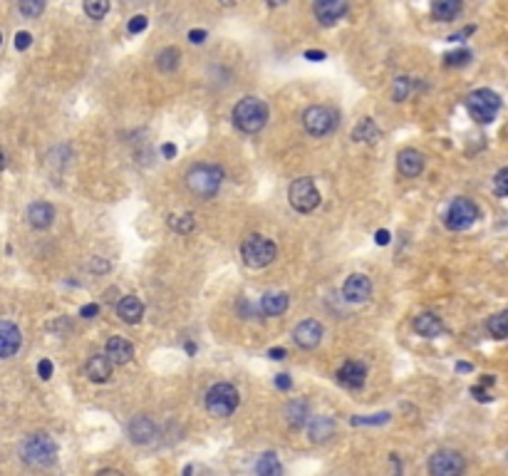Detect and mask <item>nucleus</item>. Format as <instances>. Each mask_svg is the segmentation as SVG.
<instances>
[{"label": "nucleus", "mask_w": 508, "mask_h": 476, "mask_svg": "<svg viewBox=\"0 0 508 476\" xmlns=\"http://www.w3.org/2000/svg\"><path fill=\"white\" fill-rule=\"evenodd\" d=\"M456 370H458V372H471V370H474V367H471V362H458Z\"/></svg>", "instance_id": "52"}, {"label": "nucleus", "mask_w": 508, "mask_h": 476, "mask_svg": "<svg viewBox=\"0 0 508 476\" xmlns=\"http://www.w3.org/2000/svg\"><path fill=\"white\" fill-rule=\"evenodd\" d=\"M310 417V409H308V402L305 400H295V402L288 404V424H290L293 429H300L308 422Z\"/></svg>", "instance_id": "26"}, {"label": "nucleus", "mask_w": 508, "mask_h": 476, "mask_svg": "<svg viewBox=\"0 0 508 476\" xmlns=\"http://www.w3.org/2000/svg\"><path fill=\"white\" fill-rule=\"evenodd\" d=\"M496 194L498 196H506L508 194V169H501L496 174Z\"/></svg>", "instance_id": "37"}, {"label": "nucleus", "mask_w": 508, "mask_h": 476, "mask_svg": "<svg viewBox=\"0 0 508 476\" xmlns=\"http://www.w3.org/2000/svg\"><path fill=\"white\" fill-rule=\"evenodd\" d=\"M266 3H268V6H271V8H278V6H283L285 0H266Z\"/></svg>", "instance_id": "54"}, {"label": "nucleus", "mask_w": 508, "mask_h": 476, "mask_svg": "<svg viewBox=\"0 0 508 476\" xmlns=\"http://www.w3.org/2000/svg\"><path fill=\"white\" fill-rule=\"evenodd\" d=\"M186 353L193 355V353H196V345H193V342H186Z\"/></svg>", "instance_id": "55"}, {"label": "nucleus", "mask_w": 508, "mask_h": 476, "mask_svg": "<svg viewBox=\"0 0 508 476\" xmlns=\"http://www.w3.org/2000/svg\"><path fill=\"white\" fill-rule=\"evenodd\" d=\"M30 45H32V35H30V32L20 30L18 35H15V48H18V50H28Z\"/></svg>", "instance_id": "39"}, {"label": "nucleus", "mask_w": 508, "mask_h": 476, "mask_svg": "<svg viewBox=\"0 0 508 476\" xmlns=\"http://www.w3.org/2000/svg\"><path fill=\"white\" fill-rule=\"evenodd\" d=\"M0 45H3V35H0Z\"/></svg>", "instance_id": "57"}, {"label": "nucleus", "mask_w": 508, "mask_h": 476, "mask_svg": "<svg viewBox=\"0 0 508 476\" xmlns=\"http://www.w3.org/2000/svg\"><path fill=\"white\" fill-rule=\"evenodd\" d=\"M223 184V169L216 164H193L186 172V189L196 198H213Z\"/></svg>", "instance_id": "1"}, {"label": "nucleus", "mask_w": 508, "mask_h": 476, "mask_svg": "<svg viewBox=\"0 0 508 476\" xmlns=\"http://www.w3.org/2000/svg\"><path fill=\"white\" fill-rule=\"evenodd\" d=\"M288 198H290V206L300 214H310V211H315L320 206V192H317V186L313 179L308 176H300L290 184L288 189Z\"/></svg>", "instance_id": "7"}, {"label": "nucleus", "mask_w": 508, "mask_h": 476, "mask_svg": "<svg viewBox=\"0 0 508 476\" xmlns=\"http://www.w3.org/2000/svg\"><path fill=\"white\" fill-rule=\"evenodd\" d=\"M293 338H295L297 347H303V350H313V347H317V345H320V340H322V325L317 320H303L295 328Z\"/></svg>", "instance_id": "12"}, {"label": "nucleus", "mask_w": 508, "mask_h": 476, "mask_svg": "<svg viewBox=\"0 0 508 476\" xmlns=\"http://www.w3.org/2000/svg\"><path fill=\"white\" fill-rule=\"evenodd\" d=\"M105 355L112 360V365H127V362L134 358V347H131V342L127 340V338H119V335H114V338H109V340H107Z\"/></svg>", "instance_id": "15"}, {"label": "nucleus", "mask_w": 508, "mask_h": 476, "mask_svg": "<svg viewBox=\"0 0 508 476\" xmlns=\"http://www.w3.org/2000/svg\"><path fill=\"white\" fill-rule=\"evenodd\" d=\"M117 315L122 318L124 322H129V325H136V322L142 320L144 315V305L139 298L134 296H124L117 305Z\"/></svg>", "instance_id": "21"}, {"label": "nucleus", "mask_w": 508, "mask_h": 476, "mask_svg": "<svg viewBox=\"0 0 508 476\" xmlns=\"http://www.w3.org/2000/svg\"><path fill=\"white\" fill-rule=\"evenodd\" d=\"M255 471H258L260 476H278V474H283V466H280L275 454H263L260 462L255 464Z\"/></svg>", "instance_id": "29"}, {"label": "nucleus", "mask_w": 508, "mask_h": 476, "mask_svg": "<svg viewBox=\"0 0 508 476\" xmlns=\"http://www.w3.org/2000/svg\"><path fill=\"white\" fill-rule=\"evenodd\" d=\"M105 296H107V303H112V300H117V288H109V291H107Z\"/></svg>", "instance_id": "51"}, {"label": "nucleus", "mask_w": 508, "mask_h": 476, "mask_svg": "<svg viewBox=\"0 0 508 476\" xmlns=\"http://www.w3.org/2000/svg\"><path fill=\"white\" fill-rule=\"evenodd\" d=\"M18 8L25 18H40L45 10V0H18Z\"/></svg>", "instance_id": "34"}, {"label": "nucleus", "mask_w": 508, "mask_h": 476, "mask_svg": "<svg viewBox=\"0 0 508 476\" xmlns=\"http://www.w3.org/2000/svg\"><path fill=\"white\" fill-rule=\"evenodd\" d=\"M466 469V462L464 457L454 449H441L436 452L432 459H429V471L434 476H456Z\"/></svg>", "instance_id": "10"}, {"label": "nucleus", "mask_w": 508, "mask_h": 476, "mask_svg": "<svg viewBox=\"0 0 508 476\" xmlns=\"http://www.w3.org/2000/svg\"><path fill=\"white\" fill-rule=\"evenodd\" d=\"M365 377H367V367L362 365V362H357V360L345 362V365L340 367V372H337V380H340L345 387H350V390H359V387L365 384Z\"/></svg>", "instance_id": "16"}, {"label": "nucleus", "mask_w": 508, "mask_h": 476, "mask_svg": "<svg viewBox=\"0 0 508 476\" xmlns=\"http://www.w3.org/2000/svg\"><path fill=\"white\" fill-rule=\"evenodd\" d=\"M268 355H271L273 360H283V358H285V350H283V347H273V350H271V353H268Z\"/></svg>", "instance_id": "50"}, {"label": "nucleus", "mask_w": 508, "mask_h": 476, "mask_svg": "<svg viewBox=\"0 0 508 476\" xmlns=\"http://www.w3.org/2000/svg\"><path fill=\"white\" fill-rule=\"evenodd\" d=\"M489 333L494 335L496 340H503L508 338V315L506 313H498L489 320Z\"/></svg>", "instance_id": "32"}, {"label": "nucleus", "mask_w": 508, "mask_h": 476, "mask_svg": "<svg viewBox=\"0 0 508 476\" xmlns=\"http://www.w3.org/2000/svg\"><path fill=\"white\" fill-rule=\"evenodd\" d=\"M189 40H191L193 45H201L206 40V30H191L189 32Z\"/></svg>", "instance_id": "47"}, {"label": "nucleus", "mask_w": 508, "mask_h": 476, "mask_svg": "<svg viewBox=\"0 0 508 476\" xmlns=\"http://www.w3.org/2000/svg\"><path fill=\"white\" fill-rule=\"evenodd\" d=\"M347 12V0H315V18L320 25H335Z\"/></svg>", "instance_id": "14"}, {"label": "nucleus", "mask_w": 508, "mask_h": 476, "mask_svg": "<svg viewBox=\"0 0 508 476\" xmlns=\"http://www.w3.org/2000/svg\"><path fill=\"white\" fill-rule=\"evenodd\" d=\"M305 57H308V60H313V62H320V60H325V52H322V50H308V52H305Z\"/></svg>", "instance_id": "48"}, {"label": "nucleus", "mask_w": 508, "mask_h": 476, "mask_svg": "<svg viewBox=\"0 0 508 476\" xmlns=\"http://www.w3.org/2000/svg\"><path fill=\"white\" fill-rule=\"evenodd\" d=\"M412 87H414V80H409V77H396L394 85H392V99H394V102H404V99H409Z\"/></svg>", "instance_id": "31"}, {"label": "nucleus", "mask_w": 508, "mask_h": 476, "mask_svg": "<svg viewBox=\"0 0 508 476\" xmlns=\"http://www.w3.org/2000/svg\"><path fill=\"white\" fill-rule=\"evenodd\" d=\"M37 375H40L43 380L52 377V362H50V360H40V365H37Z\"/></svg>", "instance_id": "40"}, {"label": "nucleus", "mask_w": 508, "mask_h": 476, "mask_svg": "<svg viewBox=\"0 0 508 476\" xmlns=\"http://www.w3.org/2000/svg\"><path fill=\"white\" fill-rule=\"evenodd\" d=\"M52 218H55V209L45 201H35L28 209V223L32 229H47V226H52Z\"/></svg>", "instance_id": "20"}, {"label": "nucleus", "mask_w": 508, "mask_h": 476, "mask_svg": "<svg viewBox=\"0 0 508 476\" xmlns=\"http://www.w3.org/2000/svg\"><path fill=\"white\" fill-rule=\"evenodd\" d=\"M379 134H382V132H379V127L374 124V119H370V117L362 119L352 132L354 142H377Z\"/></svg>", "instance_id": "27"}, {"label": "nucleus", "mask_w": 508, "mask_h": 476, "mask_svg": "<svg viewBox=\"0 0 508 476\" xmlns=\"http://www.w3.org/2000/svg\"><path fill=\"white\" fill-rule=\"evenodd\" d=\"M461 8H464L461 0H434L432 15H434V20H439V23H449V20H454L458 12H461Z\"/></svg>", "instance_id": "25"}, {"label": "nucleus", "mask_w": 508, "mask_h": 476, "mask_svg": "<svg viewBox=\"0 0 508 476\" xmlns=\"http://www.w3.org/2000/svg\"><path fill=\"white\" fill-rule=\"evenodd\" d=\"M268 122V107L258 97H243L233 107V124L246 134H255L266 127Z\"/></svg>", "instance_id": "2"}, {"label": "nucleus", "mask_w": 508, "mask_h": 476, "mask_svg": "<svg viewBox=\"0 0 508 476\" xmlns=\"http://www.w3.org/2000/svg\"><path fill=\"white\" fill-rule=\"evenodd\" d=\"M8 167V159H6V152H3V149H0V172H3V169Z\"/></svg>", "instance_id": "53"}, {"label": "nucleus", "mask_w": 508, "mask_h": 476, "mask_svg": "<svg viewBox=\"0 0 508 476\" xmlns=\"http://www.w3.org/2000/svg\"><path fill=\"white\" fill-rule=\"evenodd\" d=\"M476 218H478V209L474 201H469V198H454L452 206L446 209L444 223H446V229L464 231V229H469V226H474Z\"/></svg>", "instance_id": "9"}, {"label": "nucleus", "mask_w": 508, "mask_h": 476, "mask_svg": "<svg viewBox=\"0 0 508 476\" xmlns=\"http://www.w3.org/2000/svg\"><path fill=\"white\" fill-rule=\"evenodd\" d=\"M20 345H23V335L18 325L0 320V358H12L20 350Z\"/></svg>", "instance_id": "13"}, {"label": "nucleus", "mask_w": 508, "mask_h": 476, "mask_svg": "<svg viewBox=\"0 0 508 476\" xmlns=\"http://www.w3.org/2000/svg\"><path fill=\"white\" fill-rule=\"evenodd\" d=\"M85 12L87 18L102 20L109 12V0H85Z\"/></svg>", "instance_id": "33"}, {"label": "nucleus", "mask_w": 508, "mask_h": 476, "mask_svg": "<svg viewBox=\"0 0 508 476\" xmlns=\"http://www.w3.org/2000/svg\"><path fill=\"white\" fill-rule=\"evenodd\" d=\"M99 313V305L97 303H89V305H82L80 308V315L82 318H94Z\"/></svg>", "instance_id": "42"}, {"label": "nucleus", "mask_w": 508, "mask_h": 476, "mask_svg": "<svg viewBox=\"0 0 508 476\" xmlns=\"http://www.w3.org/2000/svg\"><path fill=\"white\" fill-rule=\"evenodd\" d=\"M147 23H149V20L144 18V15H134V18L129 20V32H131V35H136V32L147 30Z\"/></svg>", "instance_id": "38"}, {"label": "nucleus", "mask_w": 508, "mask_h": 476, "mask_svg": "<svg viewBox=\"0 0 508 476\" xmlns=\"http://www.w3.org/2000/svg\"><path fill=\"white\" fill-rule=\"evenodd\" d=\"M414 330L421 338H436V335L444 333V322L434 313H421V315L414 318Z\"/></svg>", "instance_id": "23"}, {"label": "nucleus", "mask_w": 508, "mask_h": 476, "mask_svg": "<svg viewBox=\"0 0 508 476\" xmlns=\"http://www.w3.org/2000/svg\"><path fill=\"white\" fill-rule=\"evenodd\" d=\"M290 375H285V372H283V375H278V377H275V387H278V390H290Z\"/></svg>", "instance_id": "43"}, {"label": "nucleus", "mask_w": 508, "mask_h": 476, "mask_svg": "<svg viewBox=\"0 0 508 476\" xmlns=\"http://www.w3.org/2000/svg\"><path fill=\"white\" fill-rule=\"evenodd\" d=\"M161 154L167 156V159H173V156H176V147H173V144H164V147H161Z\"/></svg>", "instance_id": "49"}, {"label": "nucleus", "mask_w": 508, "mask_h": 476, "mask_svg": "<svg viewBox=\"0 0 508 476\" xmlns=\"http://www.w3.org/2000/svg\"><path fill=\"white\" fill-rule=\"evenodd\" d=\"M466 110L471 119H476L478 124H491L501 110V97L494 90H474L466 97Z\"/></svg>", "instance_id": "5"}, {"label": "nucleus", "mask_w": 508, "mask_h": 476, "mask_svg": "<svg viewBox=\"0 0 508 476\" xmlns=\"http://www.w3.org/2000/svg\"><path fill=\"white\" fill-rule=\"evenodd\" d=\"M303 127L313 136H328L330 132L337 130V114L330 107H322V105L308 107L303 114Z\"/></svg>", "instance_id": "8"}, {"label": "nucleus", "mask_w": 508, "mask_h": 476, "mask_svg": "<svg viewBox=\"0 0 508 476\" xmlns=\"http://www.w3.org/2000/svg\"><path fill=\"white\" fill-rule=\"evenodd\" d=\"M471 395L476 397L478 402H491V400H494V397H491L489 392L483 390V387H474V390H471Z\"/></svg>", "instance_id": "44"}, {"label": "nucleus", "mask_w": 508, "mask_h": 476, "mask_svg": "<svg viewBox=\"0 0 508 476\" xmlns=\"http://www.w3.org/2000/svg\"><path fill=\"white\" fill-rule=\"evenodd\" d=\"M370 293H372V283L367 276H362V273L350 276V278L345 280V285H342V296H345V300H350V303H365L367 298H370Z\"/></svg>", "instance_id": "11"}, {"label": "nucleus", "mask_w": 508, "mask_h": 476, "mask_svg": "<svg viewBox=\"0 0 508 476\" xmlns=\"http://www.w3.org/2000/svg\"><path fill=\"white\" fill-rule=\"evenodd\" d=\"M238 402H241L238 390L229 382L213 384L209 395H206V409L213 417H231L235 412V407H238Z\"/></svg>", "instance_id": "6"}, {"label": "nucleus", "mask_w": 508, "mask_h": 476, "mask_svg": "<svg viewBox=\"0 0 508 476\" xmlns=\"http://www.w3.org/2000/svg\"><path fill=\"white\" fill-rule=\"evenodd\" d=\"M469 60H471L469 50H456V52H449V55L444 57L446 68H461V65H466Z\"/></svg>", "instance_id": "35"}, {"label": "nucleus", "mask_w": 508, "mask_h": 476, "mask_svg": "<svg viewBox=\"0 0 508 476\" xmlns=\"http://www.w3.org/2000/svg\"><path fill=\"white\" fill-rule=\"evenodd\" d=\"M218 3H221V6H231V3H233V0H218Z\"/></svg>", "instance_id": "56"}, {"label": "nucleus", "mask_w": 508, "mask_h": 476, "mask_svg": "<svg viewBox=\"0 0 508 476\" xmlns=\"http://www.w3.org/2000/svg\"><path fill=\"white\" fill-rule=\"evenodd\" d=\"M387 422H390V415L382 412V415H374V417H354L352 424L359 427V424H387Z\"/></svg>", "instance_id": "36"}, {"label": "nucleus", "mask_w": 508, "mask_h": 476, "mask_svg": "<svg viewBox=\"0 0 508 476\" xmlns=\"http://www.w3.org/2000/svg\"><path fill=\"white\" fill-rule=\"evenodd\" d=\"M290 305V298L285 296V293H268L263 296L260 300V310H263V315L273 318V315H283L285 310Z\"/></svg>", "instance_id": "24"}, {"label": "nucleus", "mask_w": 508, "mask_h": 476, "mask_svg": "<svg viewBox=\"0 0 508 476\" xmlns=\"http://www.w3.org/2000/svg\"><path fill=\"white\" fill-rule=\"evenodd\" d=\"M179 60H181V52L176 48H164L156 55V68L161 72H173V70L179 68Z\"/></svg>", "instance_id": "28"}, {"label": "nucleus", "mask_w": 508, "mask_h": 476, "mask_svg": "<svg viewBox=\"0 0 508 476\" xmlns=\"http://www.w3.org/2000/svg\"><path fill=\"white\" fill-rule=\"evenodd\" d=\"M374 241H377V246H387V243L392 241V236H390V231H384V229H379L377 231V236H374Z\"/></svg>", "instance_id": "46"}, {"label": "nucleus", "mask_w": 508, "mask_h": 476, "mask_svg": "<svg viewBox=\"0 0 508 476\" xmlns=\"http://www.w3.org/2000/svg\"><path fill=\"white\" fill-rule=\"evenodd\" d=\"M169 229H173L176 234H191L196 229V221H193V214H181V216L169 218Z\"/></svg>", "instance_id": "30"}, {"label": "nucleus", "mask_w": 508, "mask_h": 476, "mask_svg": "<svg viewBox=\"0 0 508 476\" xmlns=\"http://www.w3.org/2000/svg\"><path fill=\"white\" fill-rule=\"evenodd\" d=\"M89 271L105 273V271H109V263H107L105 258H92V263H89Z\"/></svg>", "instance_id": "41"}, {"label": "nucleus", "mask_w": 508, "mask_h": 476, "mask_svg": "<svg viewBox=\"0 0 508 476\" xmlns=\"http://www.w3.org/2000/svg\"><path fill=\"white\" fill-rule=\"evenodd\" d=\"M134 3H136V0H134Z\"/></svg>", "instance_id": "58"}, {"label": "nucleus", "mask_w": 508, "mask_h": 476, "mask_svg": "<svg viewBox=\"0 0 508 476\" xmlns=\"http://www.w3.org/2000/svg\"><path fill=\"white\" fill-rule=\"evenodd\" d=\"M112 360L107 355H92L87 362V377L92 382H107L112 377Z\"/></svg>", "instance_id": "22"}, {"label": "nucleus", "mask_w": 508, "mask_h": 476, "mask_svg": "<svg viewBox=\"0 0 508 476\" xmlns=\"http://www.w3.org/2000/svg\"><path fill=\"white\" fill-rule=\"evenodd\" d=\"M332 434H335V422L330 420V417H313V420L308 422V439L310 442L322 444V442H328Z\"/></svg>", "instance_id": "19"}, {"label": "nucleus", "mask_w": 508, "mask_h": 476, "mask_svg": "<svg viewBox=\"0 0 508 476\" xmlns=\"http://www.w3.org/2000/svg\"><path fill=\"white\" fill-rule=\"evenodd\" d=\"M20 459L28 466H50L57 459V444L47 434H30L20 444Z\"/></svg>", "instance_id": "3"}, {"label": "nucleus", "mask_w": 508, "mask_h": 476, "mask_svg": "<svg viewBox=\"0 0 508 476\" xmlns=\"http://www.w3.org/2000/svg\"><path fill=\"white\" fill-rule=\"evenodd\" d=\"M156 437V427L154 422L147 420V417H134L129 422V439L134 444H149V442Z\"/></svg>", "instance_id": "18"}, {"label": "nucleus", "mask_w": 508, "mask_h": 476, "mask_svg": "<svg viewBox=\"0 0 508 476\" xmlns=\"http://www.w3.org/2000/svg\"><path fill=\"white\" fill-rule=\"evenodd\" d=\"M241 256H243V263H246V266L266 268V266H271L273 260H275V256H278V248H275V243H273L271 238H266V236L251 234L246 241H243Z\"/></svg>", "instance_id": "4"}, {"label": "nucleus", "mask_w": 508, "mask_h": 476, "mask_svg": "<svg viewBox=\"0 0 508 476\" xmlns=\"http://www.w3.org/2000/svg\"><path fill=\"white\" fill-rule=\"evenodd\" d=\"M396 167H399V174H402V176L414 179V176L421 174V169H424V156H421L416 149H402L399 156H396Z\"/></svg>", "instance_id": "17"}, {"label": "nucleus", "mask_w": 508, "mask_h": 476, "mask_svg": "<svg viewBox=\"0 0 508 476\" xmlns=\"http://www.w3.org/2000/svg\"><path fill=\"white\" fill-rule=\"evenodd\" d=\"M474 30H476V28H474V25H469V28H464V30H461V32H456V35H452V37H449V40H452V43H461V40H464V37H469Z\"/></svg>", "instance_id": "45"}]
</instances>
